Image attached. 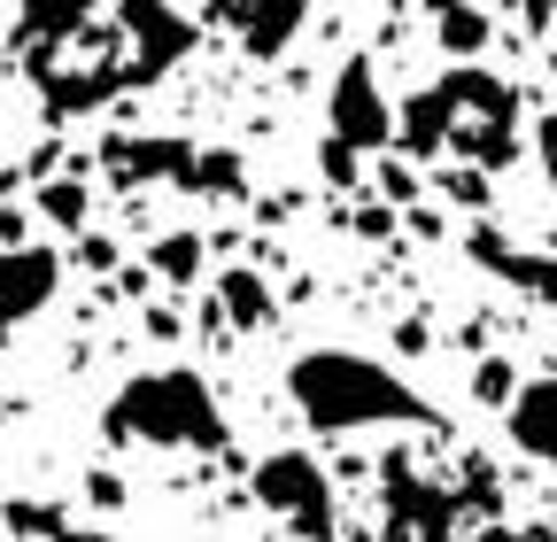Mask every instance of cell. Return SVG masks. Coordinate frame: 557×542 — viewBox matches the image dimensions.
I'll list each match as a JSON object with an SVG mask.
<instances>
[{
	"label": "cell",
	"instance_id": "cell-13",
	"mask_svg": "<svg viewBox=\"0 0 557 542\" xmlns=\"http://www.w3.org/2000/svg\"><path fill=\"white\" fill-rule=\"evenodd\" d=\"M403 148H410L418 163H434V156L449 148V101H442V86H426V94L403 101Z\"/></svg>",
	"mask_w": 557,
	"mask_h": 542
},
{
	"label": "cell",
	"instance_id": "cell-25",
	"mask_svg": "<svg viewBox=\"0 0 557 542\" xmlns=\"http://www.w3.org/2000/svg\"><path fill=\"white\" fill-rule=\"evenodd\" d=\"M325 178H333V186H348V178H357V156H348V148H333V140H325Z\"/></svg>",
	"mask_w": 557,
	"mask_h": 542
},
{
	"label": "cell",
	"instance_id": "cell-2",
	"mask_svg": "<svg viewBox=\"0 0 557 542\" xmlns=\"http://www.w3.org/2000/svg\"><path fill=\"white\" fill-rule=\"evenodd\" d=\"M287 395H295V411H302L318 434L426 427V419H434V403H426V395L403 387L387 365H372V357H357V349H310V357H295Z\"/></svg>",
	"mask_w": 557,
	"mask_h": 542
},
{
	"label": "cell",
	"instance_id": "cell-11",
	"mask_svg": "<svg viewBox=\"0 0 557 542\" xmlns=\"http://www.w3.org/2000/svg\"><path fill=\"white\" fill-rule=\"evenodd\" d=\"M218 24L240 39V54H256V62H271L278 47H287L302 24H310V9H295V0H263V9H218Z\"/></svg>",
	"mask_w": 557,
	"mask_h": 542
},
{
	"label": "cell",
	"instance_id": "cell-9",
	"mask_svg": "<svg viewBox=\"0 0 557 542\" xmlns=\"http://www.w3.org/2000/svg\"><path fill=\"white\" fill-rule=\"evenodd\" d=\"M504 434H511V449H519V457L557 465V372H549V380H527V387L511 395Z\"/></svg>",
	"mask_w": 557,
	"mask_h": 542
},
{
	"label": "cell",
	"instance_id": "cell-24",
	"mask_svg": "<svg viewBox=\"0 0 557 542\" xmlns=\"http://www.w3.org/2000/svg\"><path fill=\"white\" fill-rule=\"evenodd\" d=\"M380 194H387V201H410V194H418V178H410L403 163H387V171H380Z\"/></svg>",
	"mask_w": 557,
	"mask_h": 542
},
{
	"label": "cell",
	"instance_id": "cell-4",
	"mask_svg": "<svg viewBox=\"0 0 557 542\" xmlns=\"http://www.w3.org/2000/svg\"><path fill=\"white\" fill-rule=\"evenodd\" d=\"M442 101H449V148H465V163H511V132H519V94L487 71H449L442 78Z\"/></svg>",
	"mask_w": 557,
	"mask_h": 542
},
{
	"label": "cell",
	"instance_id": "cell-14",
	"mask_svg": "<svg viewBox=\"0 0 557 542\" xmlns=\"http://www.w3.org/2000/svg\"><path fill=\"white\" fill-rule=\"evenodd\" d=\"M218 310H225L233 325H263V318H271V287H263V271L233 263L225 280H218Z\"/></svg>",
	"mask_w": 557,
	"mask_h": 542
},
{
	"label": "cell",
	"instance_id": "cell-8",
	"mask_svg": "<svg viewBox=\"0 0 557 542\" xmlns=\"http://www.w3.org/2000/svg\"><path fill=\"white\" fill-rule=\"evenodd\" d=\"M54 295H62V256L54 248H0V342L24 318H39Z\"/></svg>",
	"mask_w": 557,
	"mask_h": 542
},
{
	"label": "cell",
	"instance_id": "cell-10",
	"mask_svg": "<svg viewBox=\"0 0 557 542\" xmlns=\"http://www.w3.org/2000/svg\"><path fill=\"white\" fill-rule=\"evenodd\" d=\"M101 171H109L116 186H148V178H178V186H186L194 148H186V140H109V148H101Z\"/></svg>",
	"mask_w": 557,
	"mask_h": 542
},
{
	"label": "cell",
	"instance_id": "cell-1",
	"mask_svg": "<svg viewBox=\"0 0 557 542\" xmlns=\"http://www.w3.org/2000/svg\"><path fill=\"white\" fill-rule=\"evenodd\" d=\"M194 47V16L148 9V0H116V9H54L16 32V62L47 94V116H86L132 86L163 78Z\"/></svg>",
	"mask_w": 557,
	"mask_h": 542
},
{
	"label": "cell",
	"instance_id": "cell-21",
	"mask_svg": "<svg viewBox=\"0 0 557 542\" xmlns=\"http://www.w3.org/2000/svg\"><path fill=\"white\" fill-rule=\"evenodd\" d=\"M442 194H449V201H472V210H480V201H487V178L465 163V171H442Z\"/></svg>",
	"mask_w": 557,
	"mask_h": 542
},
{
	"label": "cell",
	"instance_id": "cell-17",
	"mask_svg": "<svg viewBox=\"0 0 557 542\" xmlns=\"http://www.w3.org/2000/svg\"><path fill=\"white\" fill-rule=\"evenodd\" d=\"M186 186H201V194H248V171H240V156H233V148H194Z\"/></svg>",
	"mask_w": 557,
	"mask_h": 542
},
{
	"label": "cell",
	"instance_id": "cell-23",
	"mask_svg": "<svg viewBox=\"0 0 557 542\" xmlns=\"http://www.w3.org/2000/svg\"><path fill=\"white\" fill-rule=\"evenodd\" d=\"M534 148H542V171H549V186H557V109H542V124H534Z\"/></svg>",
	"mask_w": 557,
	"mask_h": 542
},
{
	"label": "cell",
	"instance_id": "cell-5",
	"mask_svg": "<svg viewBox=\"0 0 557 542\" xmlns=\"http://www.w3.org/2000/svg\"><path fill=\"white\" fill-rule=\"evenodd\" d=\"M325 140L348 148V156L395 140V109H387V94H380L372 54H348L341 71H333V86H325Z\"/></svg>",
	"mask_w": 557,
	"mask_h": 542
},
{
	"label": "cell",
	"instance_id": "cell-7",
	"mask_svg": "<svg viewBox=\"0 0 557 542\" xmlns=\"http://www.w3.org/2000/svg\"><path fill=\"white\" fill-rule=\"evenodd\" d=\"M457 489H426L403 465H387V534L395 542H457Z\"/></svg>",
	"mask_w": 557,
	"mask_h": 542
},
{
	"label": "cell",
	"instance_id": "cell-26",
	"mask_svg": "<svg viewBox=\"0 0 557 542\" xmlns=\"http://www.w3.org/2000/svg\"><path fill=\"white\" fill-rule=\"evenodd\" d=\"M86 496H94V504H124V489H116V472H94V481H86Z\"/></svg>",
	"mask_w": 557,
	"mask_h": 542
},
{
	"label": "cell",
	"instance_id": "cell-3",
	"mask_svg": "<svg viewBox=\"0 0 557 542\" xmlns=\"http://www.w3.org/2000/svg\"><path fill=\"white\" fill-rule=\"evenodd\" d=\"M109 442H148V449H225V419H218V395L201 387V372L163 365V372H139L109 395L101 411Z\"/></svg>",
	"mask_w": 557,
	"mask_h": 542
},
{
	"label": "cell",
	"instance_id": "cell-12",
	"mask_svg": "<svg viewBox=\"0 0 557 542\" xmlns=\"http://www.w3.org/2000/svg\"><path fill=\"white\" fill-rule=\"evenodd\" d=\"M472 256L487 263V271H496V280H511V287H527V295H542V303H557V263L549 256H519V248H504L496 233H472Z\"/></svg>",
	"mask_w": 557,
	"mask_h": 542
},
{
	"label": "cell",
	"instance_id": "cell-22",
	"mask_svg": "<svg viewBox=\"0 0 557 542\" xmlns=\"http://www.w3.org/2000/svg\"><path fill=\"white\" fill-rule=\"evenodd\" d=\"M9 527H32V534H47V542H54V534H70L47 504H9Z\"/></svg>",
	"mask_w": 557,
	"mask_h": 542
},
{
	"label": "cell",
	"instance_id": "cell-27",
	"mask_svg": "<svg viewBox=\"0 0 557 542\" xmlns=\"http://www.w3.org/2000/svg\"><path fill=\"white\" fill-rule=\"evenodd\" d=\"M465 542H527V534H511V527H504V519H480V527H472V534H465Z\"/></svg>",
	"mask_w": 557,
	"mask_h": 542
},
{
	"label": "cell",
	"instance_id": "cell-18",
	"mask_svg": "<svg viewBox=\"0 0 557 542\" xmlns=\"http://www.w3.org/2000/svg\"><path fill=\"white\" fill-rule=\"evenodd\" d=\"M527 380H519V365L511 357H480V372H472V403H496V411H511V395H519Z\"/></svg>",
	"mask_w": 557,
	"mask_h": 542
},
{
	"label": "cell",
	"instance_id": "cell-16",
	"mask_svg": "<svg viewBox=\"0 0 557 542\" xmlns=\"http://www.w3.org/2000/svg\"><path fill=\"white\" fill-rule=\"evenodd\" d=\"M148 263H156V280L194 287V280H201V233H163V241L148 248Z\"/></svg>",
	"mask_w": 557,
	"mask_h": 542
},
{
	"label": "cell",
	"instance_id": "cell-6",
	"mask_svg": "<svg viewBox=\"0 0 557 542\" xmlns=\"http://www.w3.org/2000/svg\"><path fill=\"white\" fill-rule=\"evenodd\" d=\"M256 504L278 512V519H295L310 534H325V512H333V481H325V465L302 457V449H271L256 465Z\"/></svg>",
	"mask_w": 557,
	"mask_h": 542
},
{
	"label": "cell",
	"instance_id": "cell-20",
	"mask_svg": "<svg viewBox=\"0 0 557 542\" xmlns=\"http://www.w3.org/2000/svg\"><path fill=\"white\" fill-rule=\"evenodd\" d=\"M457 481H465V489H457V504H465V496H472L480 512L496 504V465H487V457H465V472H457Z\"/></svg>",
	"mask_w": 557,
	"mask_h": 542
},
{
	"label": "cell",
	"instance_id": "cell-28",
	"mask_svg": "<svg viewBox=\"0 0 557 542\" xmlns=\"http://www.w3.org/2000/svg\"><path fill=\"white\" fill-rule=\"evenodd\" d=\"M527 542H557V519H549V527H534V534H527Z\"/></svg>",
	"mask_w": 557,
	"mask_h": 542
},
{
	"label": "cell",
	"instance_id": "cell-29",
	"mask_svg": "<svg viewBox=\"0 0 557 542\" xmlns=\"http://www.w3.org/2000/svg\"><path fill=\"white\" fill-rule=\"evenodd\" d=\"M54 542H86V534H54Z\"/></svg>",
	"mask_w": 557,
	"mask_h": 542
},
{
	"label": "cell",
	"instance_id": "cell-30",
	"mask_svg": "<svg viewBox=\"0 0 557 542\" xmlns=\"http://www.w3.org/2000/svg\"><path fill=\"white\" fill-rule=\"evenodd\" d=\"M348 542H364V534H348Z\"/></svg>",
	"mask_w": 557,
	"mask_h": 542
},
{
	"label": "cell",
	"instance_id": "cell-19",
	"mask_svg": "<svg viewBox=\"0 0 557 542\" xmlns=\"http://www.w3.org/2000/svg\"><path fill=\"white\" fill-rule=\"evenodd\" d=\"M39 210H47L54 225H86V186H78V178H54V186H39Z\"/></svg>",
	"mask_w": 557,
	"mask_h": 542
},
{
	"label": "cell",
	"instance_id": "cell-15",
	"mask_svg": "<svg viewBox=\"0 0 557 542\" xmlns=\"http://www.w3.org/2000/svg\"><path fill=\"white\" fill-rule=\"evenodd\" d=\"M434 32H442V47L457 54V71H472V54L487 47L496 16H487V9H442V16H434Z\"/></svg>",
	"mask_w": 557,
	"mask_h": 542
}]
</instances>
